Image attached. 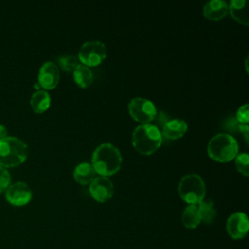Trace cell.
<instances>
[{
  "label": "cell",
  "mask_w": 249,
  "mask_h": 249,
  "mask_svg": "<svg viewBox=\"0 0 249 249\" xmlns=\"http://www.w3.org/2000/svg\"><path fill=\"white\" fill-rule=\"evenodd\" d=\"M122 162L120 150L113 144L102 143L93 151L90 164L98 176L109 177L121 169Z\"/></svg>",
  "instance_id": "1"
},
{
  "label": "cell",
  "mask_w": 249,
  "mask_h": 249,
  "mask_svg": "<svg viewBox=\"0 0 249 249\" xmlns=\"http://www.w3.org/2000/svg\"><path fill=\"white\" fill-rule=\"evenodd\" d=\"M160 129L152 124H140L132 132L131 143L133 148L143 156L154 154L162 144Z\"/></svg>",
  "instance_id": "2"
},
{
  "label": "cell",
  "mask_w": 249,
  "mask_h": 249,
  "mask_svg": "<svg viewBox=\"0 0 249 249\" xmlns=\"http://www.w3.org/2000/svg\"><path fill=\"white\" fill-rule=\"evenodd\" d=\"M238 154V143L230 133H218L207 144V155L218 162H229Z\"/></svg>",
  "instance_id": "3"
},
{
  "label": "cell",
  "mask_w": 249,
  "mask_h": 249,
  "mask_svg": "<svg viewBox=\"0 0 249 249\" xmlns=\"http://www.w3.org/2000/svg\"><path fill=\"white\" fill-rule=\"evenodd\" d=\"M28 156V147L24 141L15 136L0 138V165L8 168L21 164Z\"/></svg>",
  "instance_id": "4"
},
{
  "label": "cell",
  "mask_w": 249,
  "mask_h": 249,
  "mask_svg": "<svg viewBox=\"0 0 249 249\" xmlns=\"http://www.w3.org/2000/svg\"><path fill=\"white\" fill-rule=\"evenodd\" d=\"M205 193V183L196 173L184 175L178 184L179 196L188 204L197 205L204 199Z\"/></svg>",
  "instance_id": "5"
},
{
  "label": "cell",
  "mask_w": 249,
  "mask_h": 249,
  "mask_svg": "<svg viewBox=\"0 0 249 249\" xmlns=\"http://www.w3.org/2000/svg\"><path fill=\"white\" fill-rule=\"evenodd\" d=\"M107 50L104 43L100 41H88L84 43L78 53V60L88 67L100 65L106 58Z\"/></svg>",
  "instance_id": "6"
},
{
  "label": "cell",
  "mask_w": 249,
  "mask_h": 249,
  "mask_svg": "<svg viewBox=\"0 0 249 249\" xmlns=\"http://www.w3.org/2000/svg\"><path fill=\"white\" fill-rule=\"evenodd\" d=\"M127 109L130 117L142 124H151L158 113L153 101L144 97L132 98L127 105Z\"/></svg>",
  "instance_id": "7"
},
{
  "label": "cell",
  "mask_w": 249,
  "mask_h": 249,
  "mask_svg": "<svg viewBox=\"0 0 249 249\" xmlns=\"http://www.w3.org/2000/svg\"><path fill=\"white\" fill-rule=\"evenodd\" d=\"M89 192L94 200L104 203L112 198L114 195V185L108 177L96 176L90 182Z\"/></svg>",
  "instance_id": "8"
},
{
  "label": "cell",
  "mask_w": 249,
  "mask_h": 249,
  "mask_svg": "<svg viewBox=\"0 0 249 249\" xmlns=\"http://www.w3.org/2000/svg\"><path fill=\"white\" fill-rule=\"evenodd\" d=\"M60 79L59 68L53 61L44 62L38 73V84L42 89L50 90L57 87Z\"/></svg>",
  "instance_id": "9"
},
{
  "label": "cell",
  "mask_w": 249,
  "mask_h": 249,
  "mask_svg": "<svg viewBox=\"0 0 249 249\" xmlns=\"http://www.w3.org/2000/svg\"><path fill=\"white\" fill-rule=\"evenodd\" d=\"M6 199L14 206H23L30 202L32 198V191L29 186L21 181L10 184L7 188Z\"/></svg>",
  "instance_id": "10"
},
{
  "label": "cell",
  "mask_w": 249,
  "mask_h": 249,
  "mask_svg": "<svg viewBox=\"0 0 249 249\" xmlns=\"http://www.w3.org/2000/svg\"><path fill=\"white\" fill-rule=\"evenodd\" d=\"M226 230L232 239H242L249 231V221L243 212H234L227 220Z\"/></svg>",
  "instance_id": "11"
},
{
  "label": "cell",
  "mask_w": 249,
  "mask_h": 249,
  "mask_svg": "<svg viewBox=\"0 0 249 249\" xmlns=\"http://www.w3.org/2000/svg\"><path fill=\"white\" fill-rule=\"evenodd\" d=\"M229 11L228 3L223 0H211L207 2L202 8V14L205 18L218 21L223 19Z\"/></svg>",
  "instance_id": "12"
},
{
  "label": "cell",
  "mask_w": 249,
  "mask_h": 249,
  "mask_svg": "<svg viewBox=\"0 0 249 249\" xmlns=\"http://www.w3.org/2000/svg\"><path fill=\"white\" fill-rule=\"evenodd\" d=\"M188 130V124L181 119H170L162 127V138L169 140H176L185 135Z\"/></svg>",
  "instance_id": "13"
},
{
  "label": "cell",
  "mask_w": 249,
  "mask_h": 249,
  "mask_svg": "<svg viewBox=\"0 0 249 249\" xmlns=\"http://www.w3.org/2000/svg\"><path fill=\"white\" fill-rule=\"evenodd\" d=\"M247 1L246 0H231L229 4V11L231 17L240 24L245 26L249 25V19L247 16Z\"/></svg>",
  "instance_id": "14"
},
{
  "label": "cell",
  "mask_w": 249,
  "mask_h": 249,
  "mask_svg": "<svg viewBox=\"0 0 249 249\" xmlns=\"http://www.w3.org/2000/svg\"><path fill=\"white\" fill-rule=\"evenodd\" d=\"M95 177L96 173L89 162H81L74 168L73 178L80 185H89Z\"/></svg>",
  "instance_id": "15"
},
{
  "label": "cell",
  "mask_w": 249,
  "mask_h": 249,
  "mask_svg": "<svg viewBox=\"0 0 249 249\" xmlns=\"http://www.w3.org/2000/svg\"><path fill=\"white\" fill-rule=\"evenodd\" d=\"M51 95L45 89L36 90L30 98V106L34 113L42 114L46 112L51 106Z\"/></svg>",
  "instance_id": "16"
},
{
  "label": "cell",
  "mask_w": 249,
  "mask_h": 249,
  "mask_svg": "<svg viewBox=\"0 0 249 249\" xmlns=\"http://www.w3.org/2000/svg\"><path fill=\"white\" fill-rule=\"evenodd\" d=\"M72 73L74 82L79 88L88 89L91 86L93 82V73L89 67L79 63Z\"/></svg>",
  "instance_id": "17"
},
{
  "label": "cell",
  "mask_w": 249,
  "mask_h": 249,
  "mask_svg": "<svg viewBox=\"0 0 249 249\" xmlns=\"http://www.w3.org/2000/svg\"><path fill=\"white\" fill-rule=\"evenodd\" d=\"M182 223L185 228L190 230L196 229L199 225L200 218L198 214L197 205L189 204L184 208L182 213Z\"/></svg>",
  "instance_id": "18"
},
{
  "label": "cell",
  "mask_w": 249,
  "mask_h": 249,
  "mask_svg": "<svg viewBox=\"0 0 249 249\" xmlns=\"http://www.w3.org/2000/svg\"><path fill=\"white\" fill-rule=\"evenodd\" d=\"M200 222L205 224H212L216 218V209L211 200H202L197 204Z\"/></svg>",
  "instance_id": "19"
},
{
  "label": "cell",
  "mask_w": 249,
  "mask_h": 249,
  "mask_svg": "<svg viewBox=\"0 0 249 249\" xmlns=\"http://www.w3.org/2000/svg\"><path fill=\"white\" fill-rule=\"evenodd\" d=\"M78 57L72 54H65L58 57L57 66L58 68L62 69L64 72H73L76 66L79 64Z\"/></svg>",
  "instance_id": "20"
},
{
  "label": "cell",
  "mask_w": 249,
  "mask_h": 249,
  "mask_svg": "<svg viewBox=\"0 0 249 249\" xmlns=\"http://www.w3.org/2000/svg\"><path fill=\"white\" fill-rule=\"evenodd\" d=\"M234 166L243 176L249 175V156L247 153H238L234 158Z\"/></svg>",
  "instance_id": "21"
},
{
  "label": "cell",
  "mask_w": 249,
  "mask_h": 249,
  "mask_svg": "<svg viewBox=\"0 0 249 249\" xmlns=\"http://www.w3.org/2000/svg\"><path fill=\"white\" fill-rule=\"evenodd\" d=\"M235 120L239 124H247L249 123V106H248L247 103L241 105L237 109L236 115H235Z\"/></svg>",
  "instance_id": "22"
},
{
  "label": "cell",
  "mask_w": 249,
  "mask_h": 249,
  "mask_svg": "<svg viewBox=\"0 0 249 249\" xmlns=\"http://www.w3.org/2000/svg\"><path fill=\"white\" fill-rule=\"evenodd\" d=\"M11 184V174L7 168L0 165V194L5 192Z\"/></svg>",
  "instance_id": "23"
},
{
  "label": "cell",
  "mask_w": 249,
  "mask_h": 249,
  "mask_svg": "<svg viewBox=\"0 0 249 249\" xmlns=\"http://www.w3.org/2000/svg\"><path fill=\"white\" fill-rule=\"evenodd\" d=\"M5 136H7L6 135V128H5V126L0 124V138H3Z\"/></svg>",
  "instance_id": "24"
}]
</instances>
